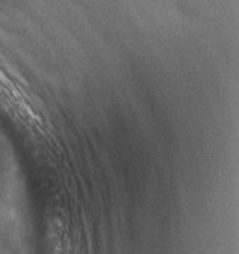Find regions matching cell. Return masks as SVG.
<instances>
[{
	"instance_id": "1",
	"label": "cell",
	"mask_w": 239,
	"mask_h": 254,
	"mask_svg": "<svg viewBox=\"0 0 239 254\" xmlns=\"http://www.w3.org/2000/svg\"><path fill=\"white\" fill-rule=\"evenodd\" d=\"M50 248L52 254H70V241L67 233V226L61 216H55L52 221L50 233Z\"/></svg>"
}]
</instances>
